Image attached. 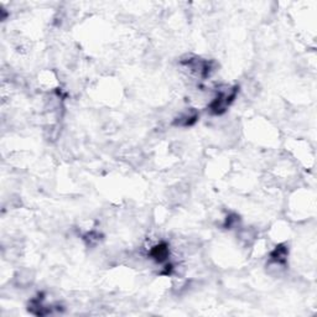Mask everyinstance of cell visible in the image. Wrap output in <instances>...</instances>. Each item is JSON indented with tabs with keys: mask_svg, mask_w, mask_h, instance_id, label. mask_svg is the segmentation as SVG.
Here are the masks:
<instances>
[{
	"mask_svg": "<svg viewBox=\"0 0 317 317\" xmlns=\"http://www.w3.org/2000/svg\"><path fill=\"white\" fill-rule=\"evenodd\" d=\"M197 119H198V114L193 111H190L186 112V113H182L179 118L175 119L174 126L185 127V128H186V127L193 126L197 122Z\"/></svg>",
	"mask_w": 317,
	"mask_h": 317,
	"instance_id": "cell-2",
	"label": "cell"
},
{
	"mask_svg": "<svg viewBox=\"0 0 317 317\" xmlns=\"http://www.w3.org/2000/svg\"><path fill=\"white\" fill-rule=\"evenodd\" d=\"M149 255H150L151 259H154L156 263H165V261L169 260L170 258L169 246H167V243H165V242H161V243L156 244V246H154L153 248L150 249Z\"/></svg>",
	"mask_w": 317,
	"mask_h": 317,
	"instance_id": "cell-1",
	"label": "cell"
}]
</instances>
